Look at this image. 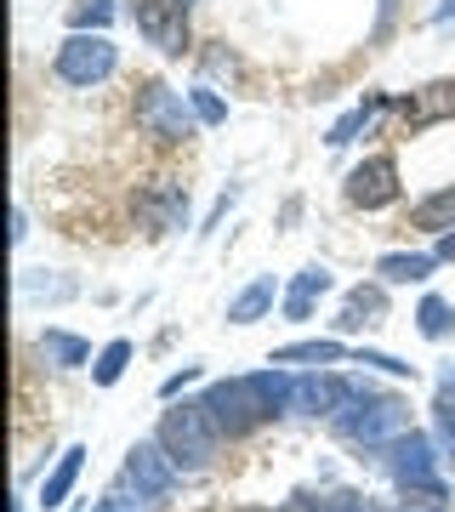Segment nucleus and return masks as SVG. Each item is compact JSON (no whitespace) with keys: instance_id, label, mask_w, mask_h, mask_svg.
Here are the masks:
<instances>
[{"instance_id":"6","label":"nucleus","mask_w":455,"mask_h":512,"mask_svg":"<svg viewBox=\"0 0 455 512\" xmlns=\"http://www.w3.org/2000/svg\"><path fill=\"white\" fill-rule=\"evenodd\" d=\"M114 69H120V46L109 35H91V29H69L63 46H57V57H52V74L63 86H74V92L103 86Z\"/></svg>"},{"instance_id":"16","label":"nucleus","mask_w":455,"mask_h":512,"mask_svg":"<svg viewBox=\"0 0 455 512\" xmlns=\"http://www.w3.org/2000/svg\"><path fill=\"white\" fill-rule=\"evenodd\" d=\"M438 268V251H387L376 262V279L382 285H427Z\"/></svg>"},{"instance_id":"32","label":"nucleus","mask_w":455,"mask_h":512,"mask_svg":"<svg viewBox=\"0 0 455 512\" xmlns=\"http://www.w3.org/2000/svg\"><path fill=\"white\" fill-rule=\"evenodd\" d=\"M433 251H438V262H455V228H450V234H438Z\"/></svg>"},{"instance_id":"14","label":"nucleus","mask_w":455,"mask_h":512,"mask_svg":"<svg viewBox=\"0 0 455 512\" xmlns=\"http://www.w3.org/2000/svg\"><path fill=\"white\" fill-rule=\"evenodd\" d=\"M330 291H336V274H330L325 262H308V268L291 279V291H285V319H291V325L313 319V302H319V296H330Z\"/></svg>"},{"instance_id":"13","label":"nucleus","mask_w":455,"mask_h":512,"mask_svg":"<svg viewBox=\"0 0 455 512\" xmlns=\"http://www.w3.org/2000/svg\"><path fill=\"white\" fill-rule=\"evenodd\" d=\"M382 319H387V285L376 279V285H353V291L342 296L336 330H342V336H359V330H376Z\"/></svg>"},{"instance_id":"10","label":"nucleus","mask_w":455,"mask_h":512,"mask_svg":"<svg viewBox=\"0 0 455 512\" xmlns=\"http://www.w3.org/2000/svg\"><path fill=\"white\" fill-rule=\"evenodd\" d=\"M126 478L143 490L148 507H160V501H171V495L182 490V467L160 450V439H137L126 450Z\"/></svg>"},{"instance_id":"23","label":"nucleus","mask_w":455,"mask_h":512,"mask_svg":"<svg viewBox=\"0 0 455 512\" xmlns=\"http://www.w3.org/2000/svg\"><path fill=\"white\" fill-rule=\"evenodd\" d=\"M23 296H29V302H69V296H80V285L63 279V274L35 268V274H23Z\"/></svg>"},{"instance_id":"1","label":"nucleus","mask_w":455,"mask_h":512,"mask_svg":"<svg viewBox=\"0 0 455 512\" xmlns=\"http://www.w3.org/2000/svg\"><path fill=\"white\" fill-rule=\"evenodd\" d=\"M291 393H296V370L273 365V370H251V376H222L200 393V404L211 410L222 439H251L262 421L291 416Z\"/></svg>"},{"instance_id":"34","label":"nucleus","mask_w":455,"mask_h":512,"mask_svg":"<svg viewBox=\"0 0 455 512\" xmlns=\"http://www.w3.org/2000/svg\"><path fill=\"white\" fill-rule=\"evenodd\" d=\"M239 512H273V507H239Z\"/></svg>"},{"instance_id":"3","label":"nucleus","mask_w":455,"mask_h":512,"mask_svg":"<svg viewBox=\"0 0 455 512\" xmlns=\"http://www.w3.org/2000/svg\"><path fill=\"white\" fill-rule=\"evenodd\" d=\"M154 439H160V450L177 461L182 473H205L222 450L217 421H211V410H205L200 399H182V404L171 399V410H165L160 427H154Z\"/></svg>"},{"instance_id":"20","label":"nucleus","mask_w":455,"mask_h":512,"mask_svg":"<svg viewBox=\"0 0 455 512\" xmlns=\"http://www.w3.org/2000/svg\"><path fill=\"white\" fill-rule=\"evenodd\" d=\"M410 228H421V234H450L455 228V183H444L438 194H427V200L410 205Z\"/></svg>"},{"instance_id":"29","label":"nucleus","mask_w":455,"mask_h":512,"mask_svg":"<svg viewBox=\"0 0 455 512\" xmlns=\"http://www.w3.org/2000/svg\"><path fill=\"white\" fill-rule=\"evenodd\" d=\"M313 512H370V501H364V495H330V501H319Z\"/></svg>"},{"instance_id":"8","label":"nucleus","mask_w":455,"mask_h":512,"mask_svg":"<svg viewBox=\"0 0 455 512\" xmlns=\"http://www.w3.org/2000/svg\"><path fill=\"white\" fill-rule=\"evenodd\" d=\"M131 217L143 234H171V228H188V183L177 177H154V183L137 188L131 200Z\"/></svg>"},{"instance_id":"4","label":"nucleus","mask_w":455,"mask_h":512,"mask_svg":"<svg viewBox=\"0 0 455 512\" xmlns=\"http://www.w3.org/2000/svg\"><path fill=\"white\" fill-rule=\"evenodd\" d=\"M131 120H137V131L143 137H154V143H188L194 131H200V114H194V103L182 92H171L165 80H143L137 86V97H131Z\"/></svg>"},{"instance_id":"12","label":"nucleus","mask_w":455,"mask_h":512,"mask_svg":"<svg viewBox=\"0 0 455 512\" xmlns=\"http://www.w3.org/2000/svg\"><path fill=\"white\" fill-rule=\"evenodd\" d=\"M393 109H399L404 131H427L438 120H455V80H433V86H421L410 97H393Z\"/></svg>"},{"instance_id":"9","label":"nucleus","mask_w":455,"mask_h":512,"mask_svg":"<svg viewBox=\"0 0 455 512\" xmlns=\"http://www.w3.org/2000/svg\"><path fill=\"white\" fill-rule=\"evenodd\" d=\"M188 6H194V0H137V6H131L137 35H143L160 57H182L188 52Z\"/></svg>"},{"instance_id":"15","label":"nucleus","mask_w":455,"mask_h":512,"mask_svg":"<svg viewBox=\"0 0 455 512\" xmlns=\"http://www.w3.org/2000/svg\"><path fill=\"white\" fill-rule=\"evenodd\" d=\"M273 302H285V291H279V279L273 274H256L245 291L228 302V325H256V319H268Z\"/></svg>"},{"instance_id":"2","label":"nucleus","mask_w":455,"mask_h":512,"mask_svg":"<svg viewBox=\"0 0 455 512\" xmlns=\"http://www.w3.org/2000/svg\"><path fill=\"white\" fill-rule=\"evenodd\" d=\"M404 427H410V399L404 393H382V387H370L364 376H347V404L330 416V433L347 444H359V450H376V444L399 439Z\"/></svg>"},{"instance_id":"33","label":"nucleus","mask_w":455,"mask_h":512,"mask_svg":"<svg viewBox=\"0 0 455 512\" xmlns=\"http://www.w3.org/2000/svg\"><path fill=\"white\" fill-rule=\"evenodd\" d=\"M455 18V0H438V6H433V23H450Z\"/></svg>"},{"instance_id":"27","label":"nucleus","mask_w":455,"mask_h":512,"mask_svg":"<svg viewBox=\"0 0 455 512\" xmlns=\"http://www.w3.org/2000/svg\"><path fill=\"white\" fill-rule=\"evenodd\" d=\"M353 365H376V370H387V376H410V382H416V365H404V359L376 353V348H359V353H353Z\"/></svg>"},{"instance_id":"17","label":"nucleus","mask_w":455,"mask_h":512,"mask_svg":"<svg viewBox=\"0 0 455 512\" xmlns=\"http://www.w3.org/2000/svg\"><path fill=\"white\" fill-rule=\"evenodd\" d=\"M35 353H40L52 370H80V365H91V342H86V336H74V330H40Z\"/></svg>"},{"instance_id":"24","label":"nucleus","mask_w":455,"mask_h":512,"mask_svg":"<svg viewBox=\"0 0 455 512\" xmlns=\"http://www.w3.org/2000/svg\"><path fill=\"white\" fill-rule=\"evenodd\" d=\"M120 18V0H80L69 12V29H91V35H109V23Z\"/></svg>"},{"instance_id":"26","label":"nucleus","mask_w":455,"mask_h":512,"mask_svg":"<svg viewBox=\"0 0 455 512\" xmlns=\"http://www.w3.org/2000/svg\"><path fill=\"white\" fill-rule=\"evenodd\" d=\"M404 501L393 512H444V501H450V490L444 484H433V490H399Z\"/></svg>"},{"instance_id":"21","label":"nucleus","mask_w":455,"mask_h":512,"mask_svg":"<svg viewBox=\"0 0 455 512\" xmlns=\"http://www.w3.org/2000/svg\"><path fill=\"white\" fill-rule=\"evenodd\" d=\"M416 330L427 336V342H450L455 336V302H444V296H421L416 302Z\"/></svg>"},{"instance_id":"5","label":"nucleus","mask_w":455,"mask_h":512,"mask_svg":"<svg viewBox=\"0 0 455 512\" xmlns=\"http://www.w3.org/2000/svg\"><path fill=\"white\" fill-rule=\"evenodd\" d=\"M438 461H444V450H438V439L421 433V427H404L399 439L376 444V467H382L399 490H433V484H444V478H438Z\"/></svg>"},{"instance_id":"11","label":"nucleus","mask_w":455,"mask_h":512,"mask_svg":"<svg viewBox=\"0 0 455 512\" xmlns=\"http://www.w3.org/2000/svg\"><path fill=\"white\" fill-rule=\"evenodd\" d=\"M347 404V376L342 370H296V393H291V416L330 421Z\"/></svg>"},{"instance_id":"18","label":"nucleus","mask_w":455,"mask_h":512,"mask_svg":"<svg viewBox=\"0 0 455 512\" xmlns=\"http://www.w3.org/2000/svg\"><path fill=\"white\" fill-rule=\"evenodd\" d=\"M347 348L336 342V336H319V342H291V348H273L268 365H302V370H325V365H342Z\"/></svg>"},{"instance_id":"28","label":"nucleus","mask_w":455,"mask_h":512,"mask_svg":"<svg viewBox=\"0 0 455 512\" xmlns=\"http://www.w3.org/2000/svg\"><path fill=\"white\" fill-rule=\"evenodd\" d=\"M188 382H200V365H182L177 376H165V382H160V399L171 404V399H177V393H182Z\"/></svg>"},{"instance_id":"19","label":"nucleus","mask_w":455,"mask_h":512,"mask_svg":"<svg viewBox=\"0 0 455 512\" xmlns=\"http://www.w3.org/2000/svg\"><path fill=\"white\" fill-rule=\"evenodd\" d=\"M80 467H86V444H69L63 456H57V467L46 478H40V507H63L74 495V478H80Z\"/></svg>"},{"instance_id":"31","label":"nucleus","mask_w":455,"mask_h":512,"mask_svg":"<svg viewBox=\"0 0 455 512\" xmlns=\"http://www.w3.org/2000/svg\"><path fill=\"white\" fill-rule=\"evenodd\" d=\"M23 239H29V211L18 205V211H12V245H23Z\"/></svg>"},{"instance_id":"25","label":"nucleus","mask_w":455,"mask_h":512,"mask_svg":"<svg viewBox=\"0 0 455 512\" xmlns=\"http://www.w3.org/2000/svg\"><path fill=\"white\" fill-rule=\"evenodd\" d=\"M188 103H194V114H200V126H222V120H228V103H222L217 86H205V80L188 92Z\"/></svg>"},{"instance_id":"22","label":"nucleus","mask_w":455,"mask_h":512,"mask_svg":"<svg viewBox=\"0 0 455 512\" xmlns=\"http://www.w3.org/2000/svg\"><path fill=\"white\" fill-rule=\"evenodd\" d=\"M131 353H137V348H131L126 336H114L109 348H103V353H97V359H91V382H97V387H114V382H120V376H126Z\"/></svg>"},{"instance_id":"7","label":"nucleus","mask_w":455,"mask_h":512,"mask_svg":"<svg viewBox=\"0 0 455 512\" xmlns=\"http://www.w3.org/2000/svg\"><path fill=\"white\" fill-rule=\"evenodd\" d=\"M399 194H404V177H399V160H393V154L359 160L353 171H347V183H342V200L353 205V211H387Z\"/></svg>"},{"instance_id":"30","label":"nucleus","mask_w":455,"mask_h":512,"mask_svg":"<svg viewBox=\"0 0 455 512\" xmlns=\"http://www.w3.org/2000/svg\"><path fill=\"white\" fill-rule=\"evenodd\" d=\"M234 69H239V63L228 52H205V74H234Z\"/></svg>"}]
</instances>
